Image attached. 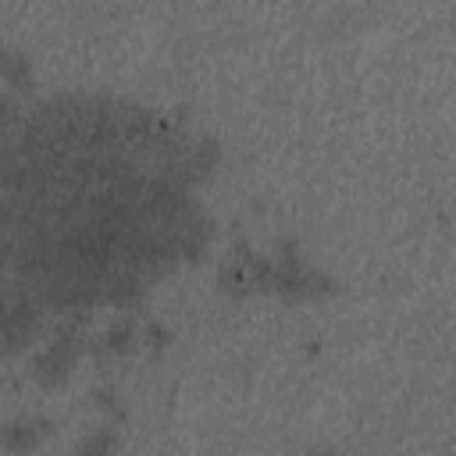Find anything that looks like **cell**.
Instances as JSON below:
<instances>
[{
  "mask_svg": "<svg viewBox=\"0 0 456 456\" xmlns=\"http://www.w3.org/2000/svg\"><path fill=\"white\" fill-rule=\"evenodd\" d=\"M75 356H78V346H75V338H53L39 356H36V363H32V374L39 378V381H46V385H53V381H61L71 367H75Z\"/></svg>",
  "mask_w": 456,
  "mask_h": 456,
  "instance_id": "1",
  "label": "cell"
},
{
  "mask_svg": "<svg viewBox=\"0 0 456 456\" xmlns=\"http://www.w3.org/2000/svg\"><path fill=\"white\" fill-rule=\"evenodd\" d=\"M132 338H135V331H132L128 324H118V328H110V331L103 335V349L121 353V349H128V346H132Z\"/></svg>",
  "mask_w": 456,
  "mask_h": 456,
  "instance_id": "2",
  "label": "cell"
}]
</instances>
